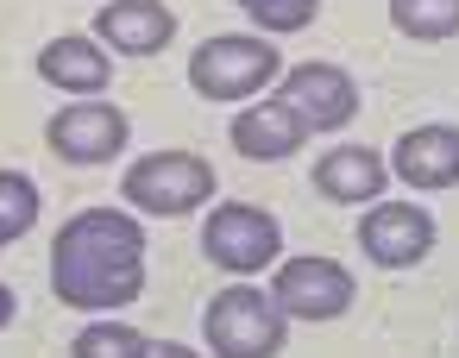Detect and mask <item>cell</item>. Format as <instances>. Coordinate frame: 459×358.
Instances as JSON below:
<instances>
[{
	"label": "cell",
	"instance_id": "obj_4",
	"mask_svg": "<svg viewBox=\"0 0 459 358\" xmlns=\"http://www.w3.org/2000/svg\"><path fill=\"white\" fill-rule=\"evenodd\" d=\"M208 352L214 358H277L290 345V320L277 314V302L252 283H227L214 302H208Z\"/></svg>",
	"mask_w": 459,
	"mask_h": 358
},
{
	"label": "cell",
	"instance_id": "obj_14",
	"mask_svg": "<svg viewBox=\"0 0 459 358\" xmlns=\"http://www.w3.org/2000/svg\"><path fill=\"white\" fill-rule=\"evenodd\" d=\"M227 139H233V151L246 158V164H283V158H296L302 151V139H308V126L271 95V101H252L233 126H227Z\"/></svg>",
	"mask_w": 459,
	"mask_h": 358
},
{
	"label": "cell",
	"instance_id": "obj_1",
	"mask_svg": "<svg viewBox=\"0 0 459 358\" xmlns=\"http://www.w3.org/2000/svg\"><path fill=\"white\" fill-rule=\"evenodd\" d=\"M51 289L64 308L108 314L145 289V226L133 208H82L51 239Z\"/></svg>",
	"mask_w": 459,
	"mask_h": 358
},
{
	"label": "cell",
	"instance_id": "obj_2",
	"mask_svg": "<svg viewBox=\"0 0 459 358\" xmlns=\"http://www.w3.org/2000/svg\"><path fill=\"white\" fill-rule=\"evenodd\" d=\"M277 76H283L277 38H252V32L202 38V51L189 57V89L202 101H252V95L277 89Z\"/></svg>",
	"mask_w": 459,
	"mask_h": 358
},
{
	"label": "cell",
	"instance_id": "obj_6",
	"mask_svg": "<svg viewBox=\"0 0 459 358\" xmlns=\"http://www.w3.org/2000/svg\"><path fill=\"white\" fill-rule=\"evenodd\" d=\"M277 302L283 320H302V327H321V320H340L352 302H359V283L340 258H321V251H302V258H277V277L264 289Z\"/></svg>",
	"mask_w": 459,
	"mask_h": 358
},
{
	"label": "cell",
	"instance_id": "obj_7",
	"mask_svg": "<svg viewBox=\"0 0 459 358\" xmlns=\"http://www.w3.org/2000/svg\"><path fill=\"white\" fill-rule=\"evenodd\" d=\"M277 101L308 126V132H340V126H352V114H359V82L340 70V64H290L283 76H277Z\"/></svg>",
	"mask_w": 459,
	"mask_h": 358
},
{
	"label": "cell",
	"instance_id": "obj_16",
	"mask_svg": "<svg viewBox=\"0 0 459 358\" xmlns=\"http://www.w3.org/2000/svg\"><path fill=\"white\" fill-rule=\"evenodd\" d=\"M39 226V183L26 170H0V245H13Z\"/></svg>",
	"mask_w": 459,
	"mask_h": 358
},
{
	"label": "cell",
	"instance_id": "obj_5",
	"mask_svg": "<svg viewBox=\"0 0 459 358\" xmlns=\"http://www.w3.org/2000/svg\"><path fill=\"white\" fill-rule=\"evenodd\" d=\"M202 251L214 270L227 277H258L283 258V226L271 208H252V201H214L208 220H202Z\"/></svg>",
	"mask_w": 459,
	"mask_h": 358
},
{
	"label": "cell",
	"instance_id": "obj_13",
	"mask_svg": "<svg viewBox=\"0 0 459 358\" xmlns=\"http://www.w3.org/2000/svg\"><path fill=\"white\" fill-rule=\"evenodd\" d=\"M390 176L409 189H459V126H415L390 151Z\"/></svg>",
	"mask_w": 459,
	"mask_h": 358
},
{
	"label": "cell",
	"instance_id": "obj_15",
	"mask_svg": "<svg viewBox=\"0 0 459 358\" xmlns=\"http://www.w3.org/2000/svg\"><path fill=\"white\" fill-rule=\"evenodd\" d=\"M390 26L415 45L459 38V0H390Z\"/></svg>",
	"mask_w": 459,
	"mask_h": 358
},
{
	"label": "cell",
	"instance_id": "obj_3",
	"mask_svg": "<svg viewBox=\"0 0 459 358\" xmlns=\"http://www.w3.org/2000/svg\"><path fill=\"white\" fill-rule=\"evenodd\" d=\"M214 164L208 158H195V151H152V158H139L133 170H126V183H120V195H126V208L133 214H152V220H183V214H195L202 201H214Z\"/></svg>",
	"mask_w": 459,
	"mask_h": 358
},
{
	"label": "cell",
	"instance_id": "obj_10",
	"mask_svg": "<svg viewBox=\"0 0 459 358\" xmlns=\"http://www.w3.org/2000/svg\"><path fill=\"white\" fill-rule=\"evenodd\" d=\"M308 183H315V195L333 201V208H371V201H384V189H390V164H384L371 145H333V151L315 158Z\"/></svg>",
	"mask_w": 459,
	"mask_h": 358
},
{
	"label": "cell",
	"instance_id": "obj_8",
	"mask_svg": "<svg viewBox=\"0 0 459 358\" xmlns=\"http://www.w3.org/2000/svg\"><path fill=\"white\" fill-rule=\"evenodd\" d=\"M434 245H440V226L415 201H371L365 220H359V251L377 270H415Z\"/></svg>",
	"mask_w": 459,
	"mask_h": 358
},
{
	"label": "cell",
	"instance_id": "obj_12",
	"mask_svg": "<svg viewBox=\"0 0 459 358\" xmlns=\"http://www.w3.org/2000/svg\"><path fill=\"white\" fill-rule=\"evenodd\" d=\"M39 76H45L51 89L76 95V101H95V95L114 82V57H108L101 38H89V32H64V38H51V45L39 51Z\"/></svg>",
	"mask_w": 459,
	"mask_h": 358
},
{
	"label": "cell",
	"instance_id": "obj_19",
	"mask_svg": "<svg viewBox=\"0 0 459 358\" xmlns=\"http://www.w3.org/2000/svg\"><path fill=\"white\" fill-rule=\"evenodd\" d=\"M145 358H202V352H189L177 339H145Z\"/></svg>",
	"mask_w": 459,
	"mask_h": 358
},
{
	"label": "cell",
	"instance_id": "obj_9",
	"mask_svg": "<svg viewBox=\"0 0 459 358\" xmlns=\"http://www.w3.org/2000/svg\"><path fill=\"white\" fill-rule=\"evenodd\" d=\"M45 139H51V151H57L64 164H108V158L126 151L133 120H126L114 101L95 95V101H70V107H57L51 126H45Z\"/></svg>",
	"mask_w": 459,
	"mask_h": 358
},
{
	"label": "cell",
	"instance_id": "obj_18",
	"mask_svg": "<svg viewBox=\"0 0 459 358\" xmlns=\"http://www.w3.org/2000/svg\"><path fill=\"white\" fill-rule=\"evenodd\" d=\"M239 13H252V26L264 32V38H277V32H302L315 13H321V0H233Z\"/></svg>",
	"mask_w": 459,
	"mask_h": 358
},
{
	"label": "cell",
	"instance_id": "obj_20",
	"mask_svg": "<svg viewBox=\"0 0 459 358\" xmlns=\"http://www.w3.org/2000/svg\"><path fill=\"white\" fill-rule=\"evenodd\" d=\"M13 308H20V302H13V289H7V283H0V327H7V320H13Z\"/></svg>",
	"mask_w": 459,
	"mask_h": 358
},
{
	"label": "cell",
	"instance_id": "obj_17",
	"mask_svg": "<svg viewBox=\"0 0 459 358\" xmlns=\"http://www.w3.org/2000/svg\"><path fill=\"white\" fill-rule=\"evenodd\" d=\"M70 358H145V333L126 320H89L70 345Z\"/></svg>",
	"mask_w": 459,
	"mask_h": 358
},
{
	"label": "cell",
	"instance_id": "obj_11",
	"mask_svg": "<svg viewBox=\"0 0 459 358\" xmlns=\"http://www.w3.org/2000/svg\"><path fill=\"white\" fill-rule=\"evenodd\" d=\"M95 32L120 57H158L177 38V13L164 7V0H108L101 20H95Z\"/></svg>",
	"mask_w": 459,
	"mask_h": 358
}]
</instances>
